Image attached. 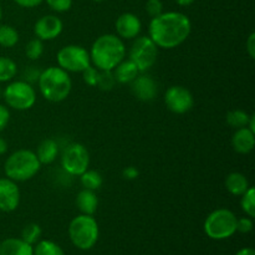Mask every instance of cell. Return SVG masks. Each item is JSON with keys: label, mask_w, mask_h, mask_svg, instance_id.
Instances as JSON below:
<instances>
[{"label": "cell", "mask_w": 255, "mask_h": 255, "mask_svg": "<svg viewBox=\"0 0 255 255\" xmlns=\"http://www.w3.org/2000/svg\"><path fill=\"white\" fill-rule=\"evenodd\" d=\"M19 42V32L11 25H0V46L14 47Z\"/></svg>", "instance_id": "25"}, {"label": "cell", "mask_w": 255, "mask_h": 255, "mask_svg": "<svg viewBox=\"0 0 255 255\" xmlns=\"http://www.w3.org/2000/svg\"><path fill=\"white\" fill-rule=\"evenodd\" d=\"M192 22L186 14L179 11L162 12L152 17L148 25V36L158 49L171 50L178 47L189 37Z\"/></svg>", "instance_id": "1"}, {"label": "cell", "mask_w": 255, "mask_h": 255, "mask_svg": "<svg viewBox=\"0 0 255 255\" xmlns=\"http://www.w3.org/2000/svg\"><path fill=\"white\" fill-rule=\"evenodd\" d=\"M75 202H76V207L81 212V214L94 216L99 207V198H97L96 193L90 189L84 188L82 191H80Z\"/></svg>", "instance_id": "20"}, {"label": "cell", "mask_w": 255, "mask_h": 255, "mask_svg": "<svg viewBox=\"0 0 255 255\" xmlns=\"http://www.w3.org/2000/svg\"><path fill=\"white\" fill-rule=\"evenodd\" d=\"M99 223L94 216L80 214L75 217L69 226V237L76 248L89 251L99 241Z\"/></svg>", "instance_id": "5"}, {"label": "cell", "mask_w": 255, "mask_h": 255, "mask_svg": "<svg viewBox=\"0 0 255 255\" xmlns=\"http://www.w3.org/2000/svg\"><path fill=\"white\" fill-rule=\"evenodd\" d=\"M34 248V255H65L64 251L59 244L51 241L37 242Z\"/></svg>", "instance_id": "26"}, {"label": "cell", "mask_w": 255, "mask_h": 255, "mask_svg": "<svg viewBox=\"0 0 255 255\" xmlns=\"http://www.w3.org/2000/svg\"><path fill=\"white\" fill-rule=\"evenodd\" d=\"M116 35L122 40H132L139 36L142 30V22L136 14L132 12H124L117 17L116 22Z\"/></svg>", "instance_id": "14"}, {"label": "cell", "mask_w": 255, "mask_h": 255, "mask_svg": "<svg viewBox=\"0 0 255 255\" xmlns=\"http://www.w3.org/2000/svg\"><path fill=\"white\" fill-rule=\"evenodd\" d=\"M19 6L21 7H35V6H39L44 0H14Z\"/></svg>", "instance_id": "38"}, {"label": "cell", "mask_w": 255, "mask_h": 255, "mask_svg": "<svg viewBox=\"0 0 255 255\" xmlns=\"http://www.w3.org/2000/svg\"><path fill=\"white\" fill-rule=\"evenodd\" d=\"M241 207L242 211L251 218L255 217V189L253 187H249L248 191L241 196Z\"/></svg>", "instance_id": "27"}, {"label": "cell", "mask_w": 255, "mask_h": 255, "mask_svg": "<svg viewBox=\"0 0 255 255\" xmlns=\"http://www.w3.org/2000/svg\"><path fill=\"white\" fill-rule=\"evenodd\" d=\"M116 85V79L112 71H100L97 86L102 91H111Z\"/></svg>", "instance_id": "30"}, {"label": "cell", "mask_w": 255, "mask_h": 255, "mask_svg": "<svg viewBox=\"0 0 255 255\" xmlns=\"http://www.w3.org/2000/svg\"><path fill=\"white\" fill-rule=\"evenodd\" d=\"M20 189L16 182L10 178H0V211L14 212L20 204Z\"/></svg>", "instance_id": "13"}, {"label": "cell", "mask_w": 255, "mask_h": 255, "mask_svg": "<svg viewBox=\"0 0 255 255\" xmlns=\"http://www.w3.org/2000/svg\"><path fill=\"white\" fill-rule=\"evenodd\" d=\"M131 91L139 101L149 102L157 96V82L149 75L139 72L138 76L131 82Z\"/></svg>", "instance_id": "15"}, {"label": "cell", "mask_w": 255, "mask_h": 255, "mask_svg": "<svg viewBox=\"0 0 255 255\" xmlns=\"http://www.w3.org/2000/svg\"><path fill=\"white\" fill-rule=\"evenodd\" d=\"M251 187L248 178L241 172H232L226 178V188L232 196L241 197Z\"/></svg>", "instance_id": "21"}, {"label": "cell", "mask_w": 255, "mask_h": 255, "mask_svg": "<svg viewBox=\"0 0 255 255\" xmlns=\"http://www.w3.org/2000/svg\"><path fill=\"white\" fill-rule=\"evenodd\" d=\"M146 11L151 17H156L163 12V2L161 0H147Z\"/></svg>", "instance_id": "33"}, {"label": "cell", "mask_w": 255, "mask_h": 255, "mask_svg": "<svg viewBox=\"0 0 255 255\" xmlns=\"http://www.w3.org/2000/svg\"><path fill=\"white\" fill-rule=\"evenodd\" d=\"M0 255H34V248L21 238H7L0 243Z\"/></svg>", "instance_id": "17"}, {"label": "cell", "mask_w": 255, "mask_h": 255, "mask_svg": "<svg viewBox=\"0 0 255 255\" xmlns=\"http://www.w3.org/2000/svg\"><path fill=\"white\" fill-rule=\"evenodd\" d=\"M4 100L10 109L26 111L36 102V91L30 82L12 81L5 87Z\"/></svg>", "instance_id": "7"}, {"label": "cell", "mask_w": 255, "mask_h": 255, "mask_svg": "<svg viewBox=\"0 0 255 255\" xmlns=\"http://www.w3.org/2000/svg\"><path fill=\"white\" fill-rule=\"evenodd\" d=\"M25 54L29 57L30 60L35 61V60H39L40 57L44 54V41H41L40 39L35 37V39L30 40L27 42L26 47H25Z\"/></svg>", "instance_id": "29"}, {"label": "cell", "mask_w": 255, "mask_h": 255, "mask_svg": "<svg viewBox=\"0 0 255 255\" xmlns=\"http://www.w3.org/2000/svg\"><path fill=\"white\" fill-rule=\"evenodd\" d=\"M64 30V22L56 15H44L34 25V34L41 41L56 39Z\"/></svg>", "instance_id": "12"}, {"label": "cell", "mask_w": 255, "mask_h": 255, "mask_svg": "<svg viewBox=\"0 0 255 255\" xmlns=\"http://www.w3.org/2000/svg\"><path fill=\"white\" fill-rule=\"evenodd\" d=\"M81 74H82V80H84L85 84L89 85V86L91 87L97 86L100 70L96 69L94 65H90V66L87 67V69H85Z\"/></svg>", "instance_id": "31"}, {"label": "cell", "mask_w": 255, "mask_h": 255, "mask_svg": "<svg viewBox=\"0 0 255 255\" xmlns=\"http://www.w3.org/2000/svg\"><path fill=\"white\" fill-rule=\"evenodd\" d=\"M6 151H7L6 141H5L2 137H0V156H2V154L6 153Z\"/></svg>", "instance_id": "39"}, {"label": "cell", "mask_w": 255, "mask_h": 255, "mask_svg": "<svg viewBox=\"0 0 255 255\" xmlns=\"http://www.w3.org/2000/svg\"><path fill=\"white\" fill-rule=\"evenodd\" d=\"M249 120H251V115L248 112L243 111V110H232L226 116L227 124L234 129L247 127Z\"/></svg>", "instance_id": "24"}, {"label": "cell", "mask_w": 255, "mask_h": 255, "mask_svg": "<svg viewBox=\"0 0 255 255\" xmlns=\"http://www.w3.org/2000/svg\"><path fill=\"white\" fill-rule=\"evenodd\" d=\"M10 121V111L6 106L0 105V133L7 127Z\"/></svg>", "instance_id": "35"}, {"label": "cell", "mask_w": 255, "mask_h": 255, "mask_svg": "<svg viewBox=\"0 0 255 255\" xmlns=\"http://www.w3.org/2000/svg\"><path fill=\"white\" fill-rule=\"evenodd\" d=\"M92 1H96V2H101V1H105V0H92Z\"/></svg>", "instance_id": "44"}, {"label": "cell", "mask_w": 255, "mask_h": 255, "mask_svg": "<svg viewBox=\"0 0 255 255\" xmlns=\"http://www.w3.org/2000/svg\"><path fill=\"white\" fill-rule=\"evenodd\" d=\"M194 1H196V0H176L177 4L181 5V6H188V5L193 4Z\"/></svg>", "instance_id": "42"}, {"label": "cell", "mask_w": 255, "mask_h": 255, "mask_svg": "<svg viewBox=\"0 0 255 255\" xmlns=\"http://www.w3.org/2000/svg\"><path fill=\"white\" fill-rule=\"evenodd\" d=\"M90 166L89 149L82 143H70L61 154V167L70 176H81Z\"/></svg>", "instance_id": "10"}, {"label": "cell", "mask_w": 255, "mask_h": 255, "mask_svg": "<svg viewBox=\"0 0 255 255\" xmlns=\"http://www.w3.org/2000/svg\"><path fill=\"white\" fill-rule=\"evenodd\" d=\"M40 237H41V228L39 224L36 223H29L27 226L24 227L21 232V239L26 242L30 246H34L39 242Z\"/></svg>", "instance_id": "28"}, {"label": "cell", "mask_w": 255, "mask_h": 255, "mask_svg": "<svg viewBox=\"0 0 255 255\" xmlns=\"http://www.w3.org/2000/svg\"><path fill=\"white\" fill-rule=\"evenodd\" d=\"M246 49L251 59H255V32H251L246 42Z\"/></svg>", "instance_id": "37"}, {"label": "cell", "mask_w": 255, "mask_h": 255, "mask_svg": "<svg viewBox=\"0 0 255 255\" xmlns=\"http://www.w3.org/2000/svg\"><path fill=\"white\" fill-rule=\"evenodd\" d=\"M42 97L50 102H62L69 97L72 81L69 72L59 66H50L42 70L37 79Z\"/></svg>", "instance_id": "3"}, {"label": "cell", "mask_w": 255, "mask_h": 255, "mask_svg": "<svg viewBox=\"0 0 255 255\" xmlns=\"http://www.w3.org/2000/svg\"><path fill=\"white\" fill-rule=\"evenodd\" d=\"M122 176H124V178L127 179V181H133V179L138 178L139 172L136 167L128 166L122 171Z\"/></svg>", "instance_id": "36"}, {"label": "cell", "mask_w": 255, "mask_h": 255, "mask_svg": "<svg viewBox=\"0 0 255 255\" xmlns=\"http://www.w3.org/2000/svg\"><path fill=\"white\" fill-rule=\"evenodd\" d=\"M236 255H255L253 248H243L238 252Z\"/></svg>", "instance_id": "40"}, {"label": "cell", "mask_w": 255, "mask_h": 255, "mask_svg": "<svg viewBox=\"0 0 255 255\" xmlns=\"http://www.w3.org/2000/svg\"><path fill=\"white\" fill-rule=\"evenodd\" d=\"M237 217L227 208H219L208 214L204 222V232L211 239L222 241L231 238L237 232Z\"/></svg>", "instance_id": "6"}, {"label": "cell", "mask_w": 255, "mask_h": 255, "mask_svg": "<svg viewBox=\"0 0 255 255\" xmlns=\"http://www.w3.org/2000/svg\"><path fill=\"white\" fill-rule=\"evenodd\" d=\"M158 46L149 36H137L129 50V60L138 67L139 72L148 71L156 64Z\"/></svg>", "instance_id": "8"}, {"label": "cell", "mask_w": 255, "mask_h": 255, "mask_svg": "<svg viewBox=\"0 0 255 255\" xmlns=\"http://www.w3.org/2000/svg\"><path fill=\"white\" fill-rule=\"evenodd\" d=\"M116 82L119 84H131L134 79L139 75V70L131 60L124 59L114 70Z\"/></svg>", "instance_id": "18"}, {"label": "cell", "mask_w": 255, "mask_h": 255, "mask_svg": "<svg viewBox=\"0 0 255 255\" xmlns=\"http://www.w3.org/2000/svg\"><path fill=\"white\" fill-rule=\"evenodd\" d=\"M35 153H36L41 166L42 164H51L59 154V144L55 139L45 138L40 142Z\"/></svg>", "instance_id": "19"}, {"label": "cell", "mask_w": 255, "mask_h": 255, "mask_svg": "<svg viewBox=\"0 0 255 255\" xmlns=\"http://www.w3.org/2000/svg\"><path fill=\"white\" fill-rule=\"evenodd\" d=\"M89 52L91 65L100 71H112L126 57V46L116 34H104L95 40Z\"/></svg>", "instance_id": "2"}, {"label": "cell", "mask_w": 255, "mask_h": 255, "mask_svg": "<svg viewBox=\"0 0 255 255\" xmlns=\"http://www.w3.org/2000/svg\"><path fill=\"white\" fill-rule=\"evenodd\" d=\"M41 163L31 149H17L6 158L4 172L14 182H26L39 173Z\"/></svg>", "instance_id": "4"}, {"label": "cell", "mask_w": 255, "mask_h": 255, "mask_svg": "<svg viewBox=\"0 0 255 255\" xmlns=\"http://www.w3.org/2000/svg\"><path fill=\"white\" fill-rule=\"evenodd\" d=\"M79 177L80 182H81V186L85 189H90V191L96 192L97 189L101 188L102 183H104V178H102L101 173H99L97 171H94V169H86Z\"/></svg>", "instance_id": "22"}, {"label": "cell", "mask_w": 255, "mask_h": 255, "mask_svg": "<svg viewBox=\"0 0 255 255\" xmlns=\"http://www.w3.org/2000/svg\"><path fill=\"white\" fill-rule=\"evenodd\" d=\"M253 231V218L251 217H243V218L237 219V232L247 234Z\"/></svg>", "instance_id": "34"}, {"label": "cell", "mask_w": 255, "mask_h": 255, "mask_svg": "<svg viewBox=\"0 0 255 255\" xmlns=\"http://www.w3.org/2000/svg\"><path fill=\"white\" fill-rule=\"evenodd\" d=\"M1 16H2V10H1V5H0V20H1Z\"/></svg>", "instance_id": "43"}, {"label": "cell", "mask_w": 255, "mask_h": 255, "mask_svg": "<svg viewBox=\"0 0 255 255\" xmlns=\"http://www.w3.org/2000/svg\"><path fill=\"white\" fill-rule=\"evenodd\" d=\"M17 65L12 59L0 56V82H9L16 76Z\"/></svg>", "instance_id": "23"}, {"label": "cell", "mask_w": 255, "mask_h": 255, "mask_svg": "<svg viewBox=\"0 0 255 255\" xmlns=\"http://www.w3.org/2000/svg\"><path fill=\"white\" fill-rule=\"evenodd\" d=\"M57 65L67 72H82L91 65L90 52L81 45H66L56 55Z\"/></svg>", "instance_id": "9"}, {"label": "cell", "mask_w": 255, "mask_h": 255, "mask_svg": "<svg viewBox=\"0 0 255 255\" xmlns=\"http://www.w3.org/2000/svg\"><path fill=\"white\" fill-rule=\"evenodd\" d=\"M255 133L248 127L236 129L232 137V147L237 153L248 154L254 149Z\"/></svg>", "instance_id": "16"}, {"label": "cell", "mask_w": 255, "mask_h": 255, "mask_svg": "<svg viewBox=\"0 0 255 255\" xmlns=\"http://www.w3.org/2000/svg\"><path fill=\"white\" fill-rule=\"evenodd\" d=\"M47 6L56 12L69 11L72 6V0H45Z\"/></svg>", "instance_id": "32"}, {"label": "cell", "mask_w": 255, "mask_h": 255, "mask_svg": "<svg viewBox=\"0 0 255 255\" xmlns=\"http://www.w3.org/2000/svg\"><path fill=\"white\" fill-rule=\"evenodd\" d=\"M247 127H248L249 129H252V131H253L255 133V116H254V115H251V120H249Z\"/></svg>", "instance_id": "41"}, {"label": "cell", "mask_w": 255, "mask_h": 255, "mask_svg": "<svg viewBox=\"0 0 255 255\" xmlns=\"http://www.w3.org/2000/svg\"><path fill=\"white\" fill-rule=\"evenodd\" d=\"M164 104H166L167 109L173 114L183 115L193 109L194 97L187 87L174 85L166 90Z\"/></svg>", "instance_id": "11"}]
</instances>
